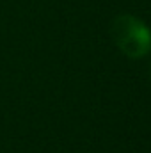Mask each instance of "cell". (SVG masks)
I'll list each match as a JSON object with an SVG mask.
<instances>
[{"mask_svg": "<svg viewBox=\"0 0 151 153\" xmlns=\"http://www.w3.org/2000/svg\"><path fill=\"white\" fill-rule=\"evenodd\" d=\"M112 38L119 50L132 57L139 59L148 55L151 50V32L144 22L132 14H121L112 23Z\"/></svg>", "mask_w": 151, "mask_h": 153, "instance_id": "obj_1", "label": "cell"}]
</instances>
